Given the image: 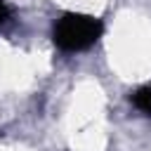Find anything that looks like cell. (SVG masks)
<instances>
[{
    "label": "cell",
    "instance_id": "cell-1",
    "mask_svg": "<svg viewBox=\"0 0 151 151\" xmlns=\"http://www.w3.org/2000/svg\"><path fill=\"white\" fill-rule=\"evenodd\" d=\"M101 31L104 26L97 17L68 12L61 19H57L52 38H54V45L64 52H83L99 40Z\"/></svg>",
    "mask_w": 151,
    "mask_h": 151
},
{
    "label": "cell",
    "instance_id": "cell-2",
    "mask_svg": "<svg viewBox=\"0 0 151 151\" xmlns=\"http://www.w3.org/2000/svg\"><path fill=\"white\" fill-rule=\"evenodd\" d=\"M130 99L144 116H151V87H139Z\"/></svg>",
    "mask_w": 151,
    "mask_h": 151
},
{
    "label": "cell",
    "instance_id": "cell-3",
    "mask_svg": "<svg viewBox=\"0 0 151 151\" xmlns=\"http://www.w3.org/2000/svg\"><path fill=\"white\" fill-rule=\"evenodd\" d=\"M7 17H9V9H7V5H5V2L0 0V26H2L5 21H7Z\"/></svg>",
    "mask_w": 151,
    "mask_h": 151
}]
</instances>
